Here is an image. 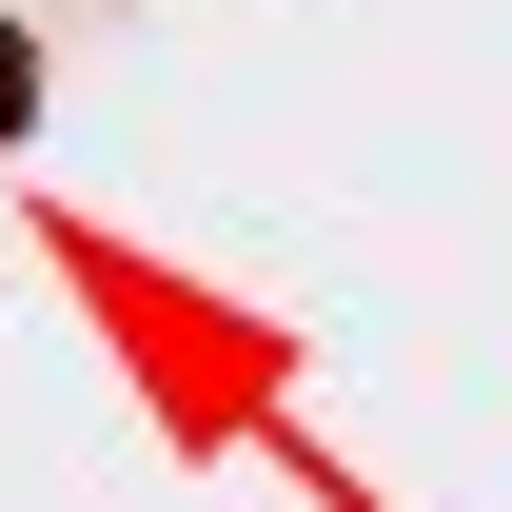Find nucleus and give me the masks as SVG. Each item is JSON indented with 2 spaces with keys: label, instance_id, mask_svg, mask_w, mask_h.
I'll list each match as a JSON object with an SVG mask.
<instances>
[{
  "label": "nucleus",
  "instance_id": "nucleus-1",
  "mask_svg": "<svg viewBox=\"0 0 512 512\" xmlns=\"http://www.w3.org/2000/svg\"><path fill=\"white\" fill-rule=\"evenodd\" d=\"M20 119H40V60H20V20H0V138H20Z\"/></svg>",
  "mask_w": 512,
  "mask_h": 512
}]
</instances>
